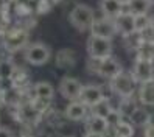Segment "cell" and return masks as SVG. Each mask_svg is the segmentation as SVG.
I'll list each match as a JSON object with an SVG mask.
<instances>
[{"label": "cell", "mask_w": 154, "mask_h": 137, "mask_svg": "<svg viewBox=\"0 0 154 137\" xmlns=\"http://www.w3.org/2000/svg\"><path fill=\"white\" fill-rule=\"evenodd\" d=\"M109 84L112 92L120 95L122 98H129L134 95L135 89H137V79L134 78L132 72H120L117 76L109 79Z\"/></svg>", "instance_id": "cell-1"}, {"label": "cell", "mask_w": 154, "mask_h": 137, "mask_svg": "<svg viewBox=\"0 0 154 137\" xmlns=\"http://www.w3.org/2000/svg\"><path fill=\"white\" fill-rule=\"evenodd\" d=\"M69 19H70V23L73 25L76 30L84 31V30L90 28V25H92L94 20H95V16H94L92 8H89L87 5L81 3V5H76L73 10L70 11Z\"/></svg>", "instance_id": "cell-2"}, {"label": "cell", "mask_w": 154, "mask_h": 137, "mask_svg": "<svg viewBox=\"0 0 154 137\" xmlns=\"http://www.w3.org/2000/svg\"><path fill=\"white\" fill-rule=\"evenodd\" d=\"M87 53L90 59H97V61L109 58L112 54V41L98 38V36H90L87 39Z\"/></svg>", "instance_id": "cell-3"}, {"label": "cell", "mask_w": 154, "mask_h": 137, "mask_svg": "<svg viewBox=\"0 0 154 137\" xmlns=\"http://www.w3.org/2000/svg\"><path fill=\"white\" fill-rule=\"evenodd\" d=\"M51 56V50L45 44H33L25 50V59L33 66H42L45 64Z\"/></svg>", "instance_id": "cell-4"}, {"label": "cell", "mask_w": 154, "mask_h": 137, "mask_svg": "<svg viewBox=\"0 0 154 137\" xmlns=\"http://www.w3.org/2000/svg\"><path fill=\"white\" fill-rule=\"evenodd\" d=\"M89 30H90V36H98V38H104L111 41L117 34L114 19H109V17H104V16L101 19H95Z\"/></svg>", "instance_id": "cell-5"}, {"label": "cell", "mask_w": 154, "mask_h": 137, "mask_svg": "<svg viewBox=\"0 0 154 137\" xmlns=\"http://www.w3.org/2000/svg\"><path fill=\"white\" fill-rule=\"evenodd\" d=\"M28 39H30L28 31H25L22 28H16V30H11L6 33L3 45L8 51H17V50H22L26 47Z\"/></svg>", "instance_id": "cell-6"}, {"label": "cell", "mask_w": 154, "mask_h": 137, "mask_svg": "<svg viewBox=\"0 0 154 137\" xmlns=\"http://www.w3.org/2000/svg\"><path fill=\"white\" fill-rule=\"evenodd\" d=\"M94 62H95V69H94V70L97 72L100 76L107 78V79H112L114 76L119 75L120 72H123L122 64L117 61V59H114L112 56L104 58V59H101V61L94 59Z\"/></svg>", "instance_id": "cell-7"}, {"label": "cell", "mask_w": 154, "mask_h": 137, "mask_svg": "<svg viewBox=\"0 0 154 137\" xmlns=\"http://www.w3.org/2000/svg\"><path fill=\"white\" fill-rule=\"evenodd\" d=\"M58 89H59V94L66 100L76 101V100H79V94H81V90H83V84L73 76H64V78H61Z\"/></svg>", "instance_id": "cell-8"}, {"label": "cell", "mask_w": 154, "mask_h": 137, "mask_svg": "<svg viewBox=\"0 0 154 137\" xmlns=\"http://www.w3.org/2000/svg\"><path fill=\"white\" fill-rule=\"evenodd\" d=\"M132 75L137 83H145L154 78V62L151 59H135Z\"/></svg>", "instance_id": "cell-9"}, {"label": "cell", "mask_w": 154, "mask_h": 137, "mask_svg": "<svg viewBox=\"0 0 154 137\" xmlns=\"http://www.w3.org/2000/svg\"><path fill=\"white\" fill-rule=\"evenodd\" d=\"M117 33H122L125 38L129 36L132 33H135V23H134V16L128 11H123L122 14H119L114 19Z\"/></svg>", "instance_id": "cell-10"}, {"label": "cell", "mask_w": 154, "mask_h": 137, "mask_svg": "<svg viewBox=\"0 0 154 137\" xmlns=\"http://www.w3.org/2000/svg\"><path fill=\"white\" fill-rule=\"evenodd\" d=\"M104 95H103V90L101 87H98L95 84H87V86H83V90L79 94V101H83L84 104H87L89 107L98 103Z\"/></svg>", "instance_id": "cell-11"}, {"label": "cell", "mask_w": 154, "mask_h": 137, "mask_svg": "<svg viewBox=\"0 0 154 137\" xmlns=\"http://www.w3.org/2000/svg\"><path fill=\"white\" fill-rule=\"evenodd\" d=\"M100 10L104 17L115 19L125 11V2L123 0H100Z\"/></svg>", "instance_id": "cell-12"}, {"label": "cell", "mask_w": 154, "mask_h": 137, "mask_svg": "<svg viewBox=\"0 0 154 137\" xmlns=\"http://www.w3.org/2000/svg\"><path fill=\"white\" fill-rule=\"evenodd\" d=\"M87 114H89V106L84 104L83 101H79V100L72 101L67 106V109H66V117L69 118V120H72V122L84 120V118L87 117Z\"/></svg>", "instance_id": "cell-13"}, {"label": "cell", "mask_w": 154, "mask_h": 137, "mask_svg": "<svg viewBox=\"0 0 154 137\" xmlns=\"http://www.w3.org/2000/svg\"><path fill=\"white\" fill-rule=\"evenodd\" d=\"M76 64V53L72 48H62L56 53V66L58 69L69 70L72 67H75Z\"/></svg>", "instance_id": "cell-14"}, {"label": "cell", "mask_w": 154, "mask_h": 137, "mask_svg": "<svg viewBox=\"0 0 154 137\" xmlns=\"http://www.w3.org/2000/svg\"><path fill=\"white\" fill-rule=\"evenodd\" d=\"M109 131V125H107L106 118L97 117V115H89L86 120V132L92 134H104Z\"/></svg>", "instance_id": "cell-15"}, {"label": "cell", "mask_w": 154, "mask_h": 137, "mask_svg": "<svg viewBox=\"0 0 154 137\" xmlns=\"http://www.w3.org/2000/svg\"><path fill=\"white\" fill-rule=\"evenodd\" d=\"M139 100L143 106H154V78L149 81L140 83Z\"/></svg>", "instance_id": "cell-16"}, {"label": "cell", "mask_w": 154, "mask_h": 137, "mask_svg": "<svg viewBox=\"0 0 154 137\" xmlns=\"http://www.w3.org/2000/svg\"><path fill=\"white\" fill-rule=\"evenodd\" d=\"M125 5L128 6V13H131L132 16H140V14H148L152 3L149 0H126Z\"/></svg>", "instance_id": "cell-17"}, {"label": "cell", "mask_w": 154, "mask_h": 137, "mask_svg": "<svg viewBox=\"0 0 154 137\" xmlns=\"http://www.w3.org/2000/svg\"><path fill=\"white\" fill-rule=\"evenodd\" d=\"M112 111H114L112 104L109 101V98H106V97H103L98 103L90 106V115H97V117H101V118H106Z\"/></svg>", "instance_id": "cell-18"}, {"label": "cell", "mask_w": 154, "mask_h": 137, "mask_svg": "<svg viewBox=\"0 0 154 137\" xmlns=\"http://www.w3.org/2000/svg\"><path fill=\"white\" fill-rule=\"evenodd\" d=\"M34 95L38 98H42V100H50L53 95H55V89H53V86L50 83H47V81H39V83L34 84Z\"/></svg>", "instance_id": "cell-19"}, {"label": "cell", "mask_w": 154, "mask_h": 137, "mask_svg": "<svg viewBox=\"0 0 154 137\" xmlns=\"http://www.w3.org/2000/svg\"><path fill=\"white\" fill-rule=\"evenodd\" d=\"M112 131H114V137H132L135 132L134 125L131 122H125V120H120L117 125H114Z\"/></svg>", "instance_id": "cell-20"}, {"label": "cell", "mask_w": 154, "mask_h": 137, "mask_svg": "<svg viewBox=\"0 0 154 137\" xmlns=\"http://www.w3.org/2000/svg\"><path fill=\"white\" fill-rule=\"evenodd\" d=\"M137 107H139V106L135 104V101L132 100V97L123 98L122 104L119 106V112L122 114V117H131V115L135 112V109H137Z\"/></svg>", "instance_id": "cell-21"}, {"label": "cell", "mask_w": 154, "mask_h": 137, "mask_svg": "<svg viewBox=\"0 0 154 137\" xmlns=\"http://www.w3.org/2000/svg\"><path fill=\"white\" fill-rule=\"evenodd\" d=\"M129 118H131V123H132V125H137V126H145V125L149 123V115H148V112L145 111V109H140V107L135 109V112H134Z\"/></svg>", "instance_id": "cell-22"}, {"label": "cell", "mask_w": 154, "mask_h": 137, "mask_svg": "<svg viewBox=\"0 0 154 137\" xmlns=\"http://www.w3.org/2000/svg\"><path fill=\"white\" fill-rule=\"evenodd\" d=\"M16 67L10 61H0V79H11Z\"/></svg>", "instance_id": "cell-23"}, {"label": "cell", "mask_w": 154, "mask_h": 137, "mask_svg": "<svg viewBox=\"0 0 154 137\" xmlns=\"http://www.w3.org/2000/svg\"><path fill=\"white\" fill-rule=\"evenodd\" d=\"M134 23H135V31L140 33L145 28H148L151 25V17L148 14H140V16H134Z\"/></svg>", "instance_id": "cell-24"}, {"label": "cell", "mask_w": 154, "mask_h": 137, "mask_svg": "<svg viewBox=\"0 0 154 137\" xmlns=\"http://www.w3.org/2000/svg\"><path fill=\"white\" fill-rule=\"evenodd\" d=\"M143 137H154V123H148L143 126Z\"/></svg>", "instance_id": "cell-25"}, {"label": "cell", "mask_w": 154, "mask_h": 137, "mask_svg": "<svg viewBox=\"0 0 154 137\" xmlns=\"http://www.w3.org/2000/svg\"><path fill=\"white\" fill-rule=\"evenodd\" d=\"M0 137H14V132L10 129V128L2 126L0 128Z\"/></svg>", "instance_id": "cell-26"}, {"label": "cell", "mask_w": 154, "mask_h": 137, "mask_svg": "<svg viewBox=\"0 0 154 137\" xmlns=\"http://www.w3.org/2000/svg\"><path fill=\"white\" fill-rule=\"evenodd\" d=\"M84 137H109V134L104 132V134H92V132H86Z\"/></svg>", "instance_id": "cell-27"}, {"label": "cell", "mask_w": 154, "mask_h": 137, "mask_svg": "<svg viewBox=\"0 0 154 137\" xmlns=\"http://www.w3.org/2000/svg\"><path fill=\"white\" fill-rule=\"evenodd\" d=\"M3 103H5V97H3V92H0V107H2Z\"/></svg>", "instance_id": "cell-28"}, {"label": "cell", "mask_w": 154, "mask_h": 137, "mask_svg": "<svg viewBox=\"0 0 154 137\" xmlns=\"http://www.w3.org/2000/svg\"><path fill=\"white\" fill-rule=\"evenodd\" d=\"M151 25H152V26H154V16H152V17H151Z\"/></svg>", "instance_id": "cell-29"}, {"label": "cell", "mask_w": 154, "mask_h": 137, "mask_svg": "<svg viewBox=\"0 0 154 137\" xmlns=\"http://www.w3.org/2000/svg\"><path fill=\"white\" fill-rule=\"evenodd\" d=\"M151 48H152V51H154V42L151 44Z\"/></svg>", "instance_id": "cell-30"}, {"label": "cell", "mask_w": 154, "mask_h": 137, "mask_svg": "<svg viewBox=\"0 0 154 137\" xmlns=\"http://www.w3.org/2000/svg\"><path fill=\"white\" fill-rule=\"evenodd\" d=\"M149 2H151V3H154V0H149Z\"/></svg>", "instance_id": "cell-31"}]
</instances>
